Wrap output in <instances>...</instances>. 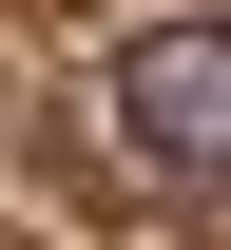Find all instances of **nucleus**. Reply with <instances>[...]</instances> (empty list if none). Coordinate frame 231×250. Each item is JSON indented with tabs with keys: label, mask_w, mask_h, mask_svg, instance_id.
Returning a JSON list of instances; mask_svg holds the SVG:
<instances>
[{
	"label": "nucleus",
	"mask_w": 231,
	"mask_h": 250,
	"mask_svg": "<svg viewBox=\"0 0 231 250\" xmlns=\"http://www.w3.org/2000/svg\"><path fill=\"white\" fill-rule=\"evenodd\" d=\"M97 116H116V154H135V173L231 192V0H193V20H154V39H116Z\"/></svg>",
	"instance_id": "1"
}]
</instances>
